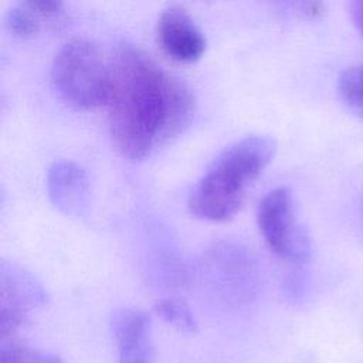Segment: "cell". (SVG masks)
Wrapping results in <instances>:
<instances>
[{
    "mask_svg": "<svg viewBox=\"0 0 363 363\" xmlns=\"http://www.w3.org/2000/svg\"><path fill=\"white\" fill-rule=\"evenodd\" d=\"M109 67L112 142L126 159L140 160L187 126L194 98L184 82L138 45L118 44Z\"/></svg>",
    "mask_w": 363,
    "mask_h": 363,
    "instance_id": "6da1fadb",
    "label": "cell"
},
{
    "mask_svg": "<svg viewBox=\"0 0 363 363\" xmlns=\"http://www.w3.org/2000/svg\"><path fill=\"white\" fill-rule=\"evenodd\" d=\"M268 136H247L228 146L194 186L189 208L199 218L225 221L241 207L248 186L268 166L275 153Z\"/></svg>",
    "mask_w": 363,
    "mask_h": 363,
    "instance_id": "7a4b0ae2",
    "label": "cell"
},
{
    "mask_svg": "<svg viewBox=\"0 0 363 363\" xmlns=\"http://www.w3.org/2000/svg\"><path fill=\"white\" fill-rule=\"evenodd\" d=\"M51 79L67 105L82 111L94 109L106 104L109 98V60L94 41L74 38L55 54Z\"/></svg>",
    "mask_w": 363,
    "mask_h": 363,
    "instance_id": "3957f363",
    "label": "cell"
},
{
    "mask_svg": "<svg viewBox=\"0 0 363 363\" xmlns=\"http://www.w3.org/2000/svg\"><path fill=\"white\" fill-rule=\"evenodd\" d=\"M257 223L268 247L278 257L292 262H301L309 257L311 238L296 218L289 189L277 187L259 201Z\"/></svg>",
    "mask_w": 363,
    "mask_h": 363,
    "instance_id": "277c9868",
    "label": "cell"
},
{
    "mask_svg": "<svg viewBox=\"0 0 363 363\" xmlns=\"http://www.w3.org/2000/svg\"><path fill=\"white\" fill-rule=\"evenodd\" d=\"M45 292L40 282L16 264H1V343L11 342L27 315L41 306Z\"/></svg>",
    "mask_w": 363,
    "mask_h": 363,
    "instance_id": "5b68a950",
    "label": "cell"
},
{
    "mask_svg": "<svg viewBox=\"0 0 363 363\" xmlns=\"http://www.w3.org/2000/svg\"><path fill=\"white\" fill-rule=\"evenodd\" d=\"M156 35L163 52L174 61L193 62L206 50L203 33L190 14L180 6H169L160 13Z\"/></svg>",
    "mask_w": 363,
    "mask_h": 363,
    "instance_id": "8992f818",
    "label": "cell"
},
{
    "mask_svg": "<svg viewBox=\"0 0 363 363\" xmlns=\"http://www.w3.org/2000/svg\"><path fill=\"white\" fill-rule=\"evenodd\" d=\"M111 329L119 363H153L150 320L143 312L118 309L112 315Z\"/></svg>",
    "mask_w": 363,
    "mask_h": 363,
    "instance_id": "52a82bcc",
    "label": "cell"
},
{
    "mask_svg": "<svg viewBox=\"0 0 363 363\" xmlns=\"http://www.w3.org/2000/svg\"><path fill=\"white\" fill-rule=\"evenodd\" d=\"M47 189L52 204L67 216L81 217L89 208V183L85 172L75 163L55 162L47 174Z\"/></svg>",
    "mask_w": 363,
    "mask_h": 363,
    "instance_id": "ba28073f",
    "label": "cell"
},
{
    "mask_svg": "<svg viewBox=\"0 0 363 363\" xmlns=\"http://www.w3.org/2000/svg\"><path fill=\"white\" fill-rule=\"evenodd\" d=\"M43 24L47 26L44 17L34 9L31 0L16 3L6 14L7 30L20 38L34 35L43 27Z\"/></svg>",
    "mask_w": 363,
    "mask_h": 363,
    "instance_id": "9c48e42d",
    "label": "cell"
},
{
    "mask_svg": "<svg viewBox=\"0 0 363 363\" xmlns=\"http://www.w3.org/2000/svg\"><path fill=\"white\" fill-rule=\"evenodd\" d=\"M337 92L345 105L353 113L363 118V64L342 72L337 81Z\"/></svg>",
    "mask_w": 363,
    "mask_h": 363,
    "instance_id": "30bf717a",
    "label": "cell"
},
{
    "mask_svg": "<svg viewBox=\"0 0 363 363\" xmlns=\"http://www.w3.org/2000/svg\"><path fill=\"white\" fill-rule=\"evenodd\" d=\"M155 312L169 325L183 333L196 332V320L189 306L179 299H162L155 305Z\"/></svg>",
    "mask_w": 363,
    "mask_h": 363,
    "instance_id": "8fae6325",
    "label": "cell"
},
{
    "mask_svg": "<svg viewBox=\"0 0 363 363\" xmlns=\"http://www.w3.org/2000/svg\"><path fill=\"white\" fill-rule=\"evenodd\" d=\"M0 363H64L60 357L17 343H3Z\"/></svg>",
    "mask_w": 363,
    "mask_h": 363,
    "instance_id": "7c38bea8",
    "label": "cell"
},
{
    "mask_svg": "<svg viewBox=\"0 0 363 363\" xmlns=\"http://www.w3.org/2000/svg\"><path fill=\"white\" fill-rule=\"evenodd\" d=\"M350 16H352L353 24L356 26L359 33L363 35V0H357L350 4Z\"/></svg>",
    "mask_w": 363,
    "mask_h": 363,
    "instance_id": "4fadbf2b",
    "label": "cell"
},
{
    "mask_svg": "<svg viewBox=\"0 0 363 363\" xmlns=\"http://www.w3.org/2000/svg\"><path fill=\"white\" fill-rule=\"evenodd\" d=\"M299 9H301L302 14H305L308 17H318L323 13L325 4L320 1H303L299 4Z\"/></svg>",
    "mask_w": 363,
    "mask_h": 363,
    "instance_id": "5bb4252c",
    "label": "cell"
}]
</instances>
